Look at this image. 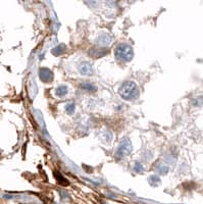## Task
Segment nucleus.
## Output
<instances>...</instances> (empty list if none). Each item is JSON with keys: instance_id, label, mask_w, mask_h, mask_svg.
I'll use <instances>...</instances> for the list:
<instances>
[{"instance_id": "nucleus-1", "label": "nucleus", "mask_w": 203, "mask_h": 204, "mask_svg": "<svg viewBox=\"0 0 203 204\" xmlns=\"http://www.w3.org/2000/svg\"><path fill=\"white\" fill-rule=\"evenodd\" d=\"M119 94L123 99L131 101V100H135L139 97L140 92L138 86L134 82L127 81L120 85V87L119 88Z\"/></svg>"}, {"instance_id": "nucleus-5", "label": "nucleus", "mask_w": 203, "mask_h": 204, "mask_svg": "<svg viewBox=\"0 0 203 204\" xmlns=\"http://www.w3.org/2000/svg\"><path fill=\"white\" fill-rule=\"evenodd\" d=\"M80 73L84 76H90L92 74V65L88 61H84L80 65Z\"/></svg>"}, {"instance_id": "nucleus-9", "label": "nucleus", "mask_w": 203, "mask_h": 204, "mask_svg": "<svg viewBox=\"0 0 203 204\" xmlns=\"http://www.w3.org/2000/svg\"><path fill=\"white\" fill-rule=\"evenodd\" d=\"M75 109H76V105H75V103H68V104H66V105H65V110H66V112L69 113V114L73 113V111H75Z\"/></svg>"}, {"instance_id": "nucleus-4", "label": "nucleus", "mask_w": 203, "mask_h": 204, "mask_svg": "<svg viewBox=\"0 0 203 204\" xmlns=\"http://www.w3.org/2000/svg\"><path fill=\"white\" fill-rule=\"evenodd\" d=\"M40 79L44 83H50L53 80V73L49 69L43 68L40 69Z\"/></svg>"}, {"instance_id": "nucleus-10", "label": "nucleus", "mask_w": 203, "mask_h": 204, "mask_svg": "<svg viewBox=\"0 0 203 204\" xmlns=\"http://www.w3.org/2000/svg\"><path fill=\"white\" fill-rule=\"evenodd\" d=\"M203 104V98L201 97H196L194 100H193V105L194 106H200Z\"/></svg>"}, {"instance_id": "nucleus-8", "label": "nucleus", "mask_w": 203, "mask_h": 204, "mask_svg": "<svg viewBox=\"0 0 203 204\" xmlns=\"http://www.w3.org/2000/svg\"><path fill=\"white\" fill-rule=\"evenodd\" d=\"M82 89H84V90H86V91H89V92H95L96 90H97V88H96L94 85H92L90 83L82 84Z\"/></svg>"}, {"instance_id": "nucleus-6", "label": "nucleus", "mask_w": 203, "mask_h": 204, "mask_svg": "<svg viewBox=\"0 0 203 204\" xmlns=\"http://www.w3.org/2000/svg\"><path fill=\"white\" fill-rule=\"evenodd\" d=\"M64 50H65V45H64V44H60V45H58V46L53 48L52 53L55 55V56H57V55H60L61 53H64Z\"/></svg>"}, {"instance_id": "nucleus-3", "label": "nucleus", "mask_w": 203, "mask_h": 204, "mask_svg": "<svg viewBox=\"0 0 203 204\" xmlns=\"http://www.w3.org/2000/svg\"><path fill=\"white\" fill-rule=\"evenodd\" d=\"M132 151V143L129 138H125L121 140L119 147H117L116 152V158H123L125 156H128Z\"/></svg>"}, {"instance_id": "nucleus-11", "label": "nucleus", "mask_w": 203, "mask_h": 204, "mask_svg": "<svg viewBox=\"0 0 203 204\" xmlns=\"http://www.w3.org/2000/svg\"><path fill=\"white\" fill-rule=\"evenodd\" d=\"M134 169H135V172H137V173H141V172H143V166H142L141 163L136 162Z\"/></svg>"}, {"instance_id": "nucleus-2", "label": "nucleus", "mask_w": 203, "mask_h": 204, "mask_svg": "<svg viewBox=\"0 0 203 204\" xmlns=\"http://www.w3.org/2000/svg\"><path fill=\"white\" fill-rule=\"evenodd\" d=\"M114 54H116V57L119 59V60L128 62V61H131L133 57H134V50H133L132 46H130L129 44L123 43V44H120V45L116 47Z\"/></svg>"}, {"instance_id": "nucleus-7", "label": "nucleus", "mask_w": 203, "mask_h": 204, "mask_svg": "<svg viewBox=\"0 0 203 204\" xmlns=\"http://www.w3.org/2000/svg\"><path fill=\"white\" fill-rule=\"evenodd\" d=\"M68 93V87L65 86H59L56 89V96L58 97H64Z\"/></svg>"}]
</instances>
